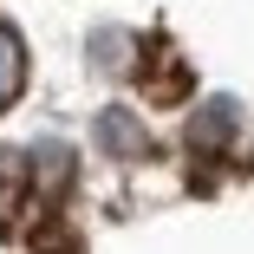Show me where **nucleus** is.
Here are the masks:
<instances>
[{"instance_id":"obj_1","label":"nucleus","mask_w":254,"mask_h":254,"mask_svg":"<svg viewBox=\"0 0 254 254\" xmlns=\"http://www.w3.org/2000/svg\"><path fill=\"white\" fill-rule=\"evenodd\" d=\"M20 78H26V53H20V39H13V26L0 20V111L13 105V91H20Z\"/></svg>"}]
</instances>
